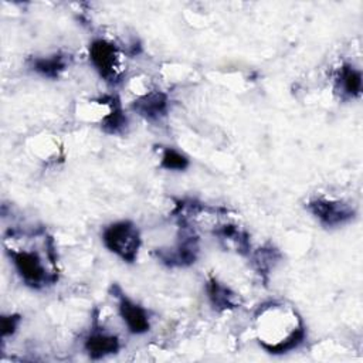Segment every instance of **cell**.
<instances>
[{
	"instance_id": "obj_10",
	"label": "cell",
	"mask_w": 363,
	"mask_h": 363,
	"mask_svg": "<svg viewBox=\"0 0 363 363\" xmlns=\"http://www.w3.org/2000/svg\"><path fill=\"white\" fill-rule=\"evenodd\" d=\"M67 61L61 54H54L51 57H37L31 60V68L43 77L58 78L60 74L65 69Z\"/></svg>"
},
{
	"instance_id": "obj_6",
	"label": "cell",
	"mask_w": 363,
	"mask_h": 363,
	"mask_svg": "<svg viewBox=\"0 0 363 363\" xmlns=\"http://www.w3.org/2000/svg\"><path fill=\"white\" fill-rule=\"evenodd\" d=\"M118 298H119V313L123 322L126 323L128 329L135 335L147 332L150 328L147 312L140 305L135 303L133 301H130L122 294Z\"/></svg>"
},
{
	"instance_id": "obj_2",
	"label": "cell",
	"mask_w": 363,
	"mask_h": 363,
	"mask_svg": "<svg viewBox=\"0 0 363 363\" xmlns=\"http://www.w3.org/2000/svg\"><path fill=\"white\" fill-rule=\"evenodd\" d=\"M10 257L13 258V262L18 275L28 286L41 288L47 282H51L55 279L47 274L45 267L35 251H27V250L10 251Z\"/></svg>"
},
{
	"instance_id": "obj_4",
	"label": "cell",
	"mask_w": 363,
	"mask_h": 363,
	"mask_svg": "<svg viewBox=\"0 0 363 363\" xmlns=\"http://www.w3.org/2000/svg\"><path fill=\"white\" fill-rule=\"evenodd\" d=\"M89 60L105 81L116 82L119 79L118 52L111 43L105 40L92 41L89 45Z\"/></svg>"
},
{
	"instance_id": "obj_1",
	"label": "cell",
	"mask_w": 363,
	"mask_h": 363,
	"mask_svg": "<svg viewBox=\"0 0 363 363\" xmlns=\"http://www.w3.org/2000/svg\"><path fill=\"white\" fill-rule=\"evenodd\" d=\"M105 247L126 262H133L140 247V234L132 221H118L102 233Z\"/></svg>"
},
{
	"instance_id": "obj_8",
	"label": "cell",
	"mask_w": 363,
	"mask_h": 363,
	"mask_svg": "<svg viewBox=\"0 0 363 363\" xmlns=\"http://www.w3.org/2000/svg\"><path fill=\"white\" fill-rule=\"evenodd\" d=\"M207 294L213 308L217 311L234 309L240 305L238 295L214 278H210L207 282Z\"/></svg>"
},
{
	"instance_id": "obj_5",
	"label": "cell",
	"mask_w": 363,
	"mask_h": 363,
	"mask_svg": "<svg viewBox=\"0 0 363 363\" xmlns=\"http://www.w3.org/2000/svg\"><path fill=\"white\" fill-rule=\"evenodd\" d=\"M197 251H199L197 240L191 235H186L170 251L169 250L159 251L157 257L169 267H186L196 261Z\"/></svg>"
},
{
	"instance_id": "obj_13",
	"label": "cell",
	"mask_w": 363,
	"mask_h": 363,
	"mask_svg": "<svg viewBox=\"0 0 363 363\" xmlns=\"http://www.w3.org/2000/svg\"><path fill=\"white\" fill-rule=\"evenodd\" d=\"M162 167L167 169V170H184L189 167V159L182 155L180 152L174 150V149H164L162 160H160Z\"/></svg>"
},
{
	"instance_id": "obj_14",
	"label": "cell",
	"mask_w": 363,
	"mask_h": 363,
	"mask_svg": "<svg viewBox=\"0 0 363 363\" xmlns=\"http://www.w3.org/2000/svg\"><path fill=\"white\" fill-rule=\"evenodd\" d=\"M20 322V316L18 315H9V316H3L1 318V335L3 337L13 335L17 329V325Z\"/></svg>"
},
{
	"instance_id": "obj_3",
	"label": "cell",
	"mask_w": 363,
	"mask_h": 363,
	"mask_svg": "<svg viewBox=\"0 0 363 363\" xmlns=\"http://www.w3.org/2000/svg\"><path fill=\"white\" fill-rule=\"evenodd\" d=\"M306 207L325 227H337L354 217V208L343 201L315 199Z\"/></svg>"
},
{
	"instance_id": "obj_9",
	"label": "cell",
	"mask_w": 363,
	"mask_h": 363,
	"mask_svg": "<svg viewBox=\"0 0 363 363\" xmlns=\"http://www.w3.org/2000/svg\"><path fill=\"white\" fill-rule=\"evenodd\" d=\"M85 350L92 359H101L119 350V340L113 335L101 332L91 333L85 340Z\"/></svg>"
},
{
	"instance_id": "obj_7",
	"label": "cell",
	"mask_w": 363,
	"mask_h": 363,
	"mask_svg": "<svg viewBox=\"0 0 363 363\" xmlns=\"http://www.w3.org/2000/svg\"><path fill=\"white\" fill-rule=\"evenodd\" d=\"M132 109L149 121H157L167 112V96L160 91H152L136 99Z\"/></svg>"
},
{
	"instance_id": "obj_12",
	"label": "cell",
	"mask_w": 363,
	"mask_h": 363,
	"mask_svg": "<svg viewBox=\"0 0 363 363\" xmlns=\"http://www.w3.org/2000/svg\"><path fill=\"white\" fill-rule=\"evenodd\" d=\"M128 119L116 98L111 96V112L102 119V129L106 133H119L126 128Z\"/></svg>"
},
{
	"instance_id": "obj_11",
	"label": "cell",
	"mask_w": 363,
	"mask_h": 363,
	"mask_svg": "<svg viewBox=\"0 0 363 363\" xmlns=\"http://www.w3.org/2000/svg\"><path fill=\"white\" fill-rule=\"evenodd\" d=\"M339 84L342 92L347 96H359L362 92V74L350 64L342 65L339 71Z\"/></svg>"
}]
</instances>
